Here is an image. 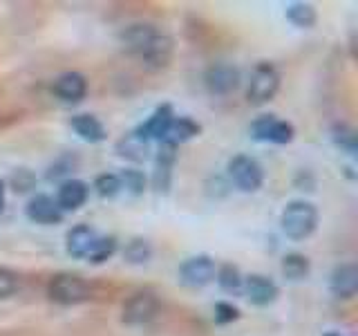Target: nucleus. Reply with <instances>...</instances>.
I'll use <instances>...</instances> for the list:
<instances>
[{"instance_id":"obj_18","label":"nucleus","mask_w":358,"mask_h":336,"mask_svg":"<svg viewBox=\"0 0 358 336\" xmlns=\"http://www.w3.org/2000/svg\"><path fill=\"white\" fill-rule=\"evenodd\" d=\"M72 130L81 137L83 141H90V144H99L108 137L106 132V126L101 123L94 115H76L72 117Z\"/></svg>"},{"instance_id":"obj_16","label":"nucleus","mask_w":358,"mask_h":336,"mask_svg":"<svg viewBox=\"0 0 358 336\" xmlns=\"http://www.w3.org/2000/svg\"><path fill=\"white\" fill-rule=\"evenodd\" d=\"M90 195V186L83 179H67L59 186V193H56V206L61 211H76L81 209Z\"/></svg>"},{"instance_id":"obj_32","label":"nucleus","mask_w":358,"mask_h":336,"mask_svg":"<svg viewBox=\"0 0 358 336\" xmlns=\"http://www.w3.org/2000/svg\"><path fill=\"white\" fill-rule=\"evenodd\" d=\"M327 336H336V334H334V332H329V334H327Z\"/></svg>"},{"instance_id":"obj_31","label":"nucleus","mask_w":358,"mask_h":336,"mask_svg":"<svg viewBox=\"0 0 358 336\" xmlns=\"http://www.w3.org/2000/svg\"><path fill=\"white\" fill-rule=\"evenodd\" d=\"M3 206H5V182L0 179V211H3Z\"/></svg>"},{"instance_id":"obj_28","label":"nucleus","mask_w":358,"mask_h":336,"mask_svg":"<svg viewBox=\"0 0 358 336\" xmlns=\"http://www.w3.org/2000/svg\"><path fill=\"white\" fill-rule=\"evenodd\" d=\"M18 289V276L9 269L0 267V298H7L11 294H16Z\"/></svg>"},{"instance_id":"obj_20","label":"nucleus","mask_w":358,"mask_h":336,"mask_svg":"<svg viewBox=\"0 0 358 336\" xmlns=\"http://www.w3.org/2000/svg\"><path fill=\"white\" fill-rule=\"evenodd\" d=\"M280 269H282V276L287 280H294V283H298V280H305L311 272V262L309 258L305 253H287L282 258V265H280Z\"/></svg>"},{"instance_id":"obj_9","label":"nucleus","mask_w":358,"mask_h":336,"mask_svg":"<svg viewBox=\"0 0 358 336\" xmlns=\"http://www.w3.org/2000/svg\"><path fill=\"white\" fill-rule=\"evenodd\" d=\"M204 83L210 94H217V97L231 94L240 85V70L229 63H215L206 70Z\"/></svg>"},{"instance_id":"obj_6","label":"nucleus","mask_w":358,"mask_h":336,"mask_svg":"<svg viewBox=\"0 0 358 336\" xmlns=\"http://www.w3.org/2000/svg\"><path fill=\"white\" fill-rule=\"evenodd\" d=\"M229 175L233 184L244 193H255L264 184V171L257 160L249 155H235L229 162Z\"/></svg>"},{"instance_id":"obj_5","label":"nucleus","mask_w":358,"mask_h":336,"mask_svg":"<svg viewBox=\"0 0 358 336\" xmlns=\"http://www.w3.org/2000/svg\"><path fill=\"white\" fill-rule=\"evenodd\" d=\"M157 314H159V298L155 291L141 289L123 302L121 309V321L130 325V328H139V325H148Z\"/></svg>"},{"instance_id":"obj_24","label":"nucleus","mask_w":358,"mask_h":336,"mask_svg":"<svg viewBox=\"0 0 358 336\" xmlns=\"http://www.w3.org/2000/svg\"><path fill=\"white\" fill-rule=\"evenodd\" d=\"M117 251V238L115 235H108V238H96L94 246L90 249V255H87V260L90 262H94V265H101V262H106L108 258H112Z\"/></svg>"},{"instance_id":"obj_29","label":"nucleus","mask_w":358,"mask_h":336,"mask_svg":"<svg viewBox=\"0 0 358 336\" xmlns=\"http://www.w3.org/2000/svg\"><path fill=\"white\" fill-rule=\"evenodd\" d=\"M240 318V312L235 305H231V302H217L215 305V323L220 325H227V323H233Z\"/></svg>"},{"instance_id":"obj_10","label":"nucleus","mask_w":358,"mask_h":336,"mask_svg":"<svg viewBox=\"0 0 358 336\" xmlns=\"http://www.w3.org/2000/svg\"><path fill=\"white\" fill-rule=\"evenodd\" d=\"M242 289H244V296L249 298V302H253L255 307L271 305V302H275V298L280 296L278 285L268 276H262V274L246 276L242 283Z\"/></svg>"},{"instance_id":"obj_13","label":"nucleus","mask_w":358,"mask_h":336,"mask_svg":"<svg viewBox=\"0 0 358 336\" xmlns=\"http://www.w3.org/2000/svg\"><path fill=\"white\" fill-rule=\"evenodd\" d=\"M96 238H99V233L92 227H87V224H78V227L67 231L65 249L72 258H76V260H87L90 249L94 246Z\"/></svg>"},{"instance_id":"obj_8","label":"nucleus","mask_w":358,"mask_h":336,"mask_svg":"<svg viewBox=\"0 0 358 336\" xmlns=\"http://www.w3.org/2000/svg\"><path fill=\"white\" fill-rule=\"evenodd\" d=\"M215 272H217L215 260L206 253H199V255L188 258V260L179 267V280H182V285L190 289H201L215 280Z\"/></svg>"},{"instance_id":"obj_3","label":"nucleus","mask_w":358,"mask_h":336,"mask_svg":"<svg viewBox=\"0 0 358 336\" xmlns=\"http://www.w3.org/2000/svg\"><path fill=\"white\" fill-rule=\"evenodd\" d=\"M280 90V72L273 63H257L251 72L249 88H246V101L253 106L268 104Z\"/></svg>"},{"instance_id":"obj_23","label":"nucleus","mask_w":358,"mask_h":336,"mask_svg":"<svg viewBox=\"0 0 358 336\" xmlns=\"http://www.w3.org/2000/svg\"><path fill=\"white\" fill-rule=\"evenodd\" d=\"M215 278H217V285L224 291H229V294H235V291H240L242 289V283H244L240 269L235 267V265H222L217 272H215Z\"/></svg>"},{"instance_id":"obj_12","label":"nucleus","mask_w":358,"mask_h":336,"mask_svg":"<svg viewBox=\"0 0 358 336\" xmlns=\"http://www.w3.org/2000/svg\"><path fill=\"white\" fill-rule=\"evenodd\" d=\"M329 289L336 298L343 300L354 298L358 291V267L354 262H345L336 267L329 278Z\"/></svg>"},{"instance_id":"obj_15","label":"nucleus","mask_w":358,"mask_h":336,"mask_svg":"<svg viewBox=\"0 0 358 336\" xmlns=\"http://www.w3.org/2000/svg\"><path fill=\"white\" fill-rule=\"evenodd\" d=\"M25 213L36 224H59L63 220V211L56 206V200L50 195H34L27 202Z\"/></svg>"},{"instance_id":"obj_26","label":"nucleus","mask_w":358,"mask_h":336,"mask_svg":"<svg viewBox=\"0 0 358 336\" xmlns=\"http://www.w3.org/2000/svg\"><path fill=\"white\" fill-rule=\"evenodd\" d=\"M119 182H121V188H128L130 193L139 195L145 188V175L137 171V168H128V171H123L119 175Z\"/></svg>"},{"instance_id":"obj_19","label":"nucleus","mask_w":358,"mask_h":336,"mask_svg":"<svg viewBox=\"0 0 358 336\" xmlns=\"http://www.w3.org/2000/svg\"><path fill=\"white\" fill-rule=\"evenodd\" d=\"M199 132H201V126L195 119H190V117H175L173 123H171V130H168L164 141H171V144L179 146V144H186L193 137H197Z\"/></svg>"},{"instance_id":"obj_2","label":"nucleus","mask_w":358,"mask_h":336,"mask_svg":"<svg viewBox=\"0 0 358 336\" xmlns=\"http://www.w3.org/2000/svg\"><path fill=\"white\" fill-rule=\"evenodd\" d=\"M280 227L289 240H307L318 227V209L305 200H294L280 216Z\"/></svg>"},{"instance_id":"obj_21","label":"nucleus","mask_w":358,"mask_h":336,"mask_svg":"<svg viewBox=\"0 0 358 336\" xmlns=\"http://www.w3.org/2000/svg\"><path fill=\"white\" fill-rule=\"evenodd\" d=\"M285 14H287V20L291 22V25H296L300 29H311L318 20L316 7L309 5V3H291Z\"/></svg>"},{"instance_id":"obj_22","label":"nucleus","mask_w":358,"mask_h":336,"mask_svg":"<svg viewBox=\"0 0 358 336\" xmlns=\"http://www.w3.org/2000/svg\"><path fill=\"white\" fill-rule=\"evenodd\" d=\"M152 258V246L143 238H132L123 249V260L130 265H145Z\"/></svg>"},{"instance_id":"obj_25","label":"nucleus","mask_w":358,"mask_h":336,"mask_svg":"<svg viewBox=\"0 0 358 336\" xmlns=\"http://www.w3.org/2000/svg\"><path fill=\"white\" fill-rule=\"evenodd\" d=\"M331 137H334V144L338 146V148H343L345 153L350 155H356V132L354 128H350L347 123H336V126L331 128Z\"/></svg>"},{"instance_id":"obj_11","label":"nucleus","mask_w":358,"mask_h":336,"mask_svg":"<svg viewBox=\"0 0 358 336\" xmlns=\"http://www.w3.org/2000/svg\"><path fill=\"white\" fill-rule=\"evenodd\" d=\"M52 92L65 104H78L87 94V78L81 72H63L54 81Z\"/></svg>"},{"instance_id":"obj_14","label":"nucleus","mask_w":358,"mask_h":336,"mask_svg":"<svg viewBox=\"0 0 358 336\" xmlns=\"http://www.w3.org/2000/svg\"><path fill=\"white\" fill-rule=\"evenodd\" d=\"M173 119H175L173 108L168 106V104H164V106L157 108L148 119H145V123H141V126L137 128V132L141 134L143 139H148V141H150V139L164 141V139H166V134H168V130H171Z\"/></svg>"},{"instance_id":"obj_1","label":"nucleus","mask_w":358,"mask_h":336,"mask_svg":"<svg viewBox=\"0 0 358 336\" xmlns=\"http://www.w3.org/2000/svg\"><path fill=\"white\" fill-rule=\"evenodd\" d=\"M121 41L148 70H164L173 61V38L152 22L128 25L121 34Z\"/></svg>"},{"instance_id":"obj_27","label":"nucleus","mask_w":358,"mask_h":336,"mask_svg":"<svg viewBox=\"0 0 358 336\" xmlns=\"http://www.w3.org/2000/svg\"><path fill=\"white\" fill-rule=\"evenodd\" d=\"M94 188L101 197H115L119 190H121V182H119V175L115 173H103L94 179Z\"/></svg>"},{"instance_id":"obj_17","label":"nucleus","mask_w":358,"mask_h":336,"mask_svg":"<svg viewBox=\"0 0 358 336\" xmlns=\"http://www.w3.org/2000/svg\"><path fill=\"white\" fill-rule=\"evenodd\" d=\"M148 144H150L148 139H143L137 130H132V132L126 134V137H121L117 141V153L121 157H126V160H130V162L141 164V162L148 160V153H150Z\"/></svg>"},{"instance_id":"obj_4","label":"nucleus","mask_w":358,"mask_h":336,"mask_svg":"<svg viewBox=\"0 0 358 336\" xmlns=\"http://www.w3.org/2000/svg\"><path fill=\"white\" fill-rule=\"evenodd\" d=\"M90 294L92 289H90L87 280L76 274H56L48 283V296L59 305H78V302L87 300Z\"/></svg>"},{"instance_id":"obj_30","label":"nucleus","mask_w":358,"mask_h":336,"mask_svg":"<svg viewBox=\"0 0 358 336\" xmlns=\"http://www.w3.org/2000/svg\"><path fill=\"white\" fill-rule=\"evenodd\" d=\"M11 184H14V190L25 193V190H29L34 186V175L29 171H25V168H20V171L14 173V177H11Z\"/></svg>"},{"instance_id":"obj_7","label":"nucleus","mask_w":358,"mask_h":336,"mask_svg":"<svg viewBox=\"0 0 358 336\" xmlns=\"http://www.w3.org/2000/svg\"><path fill=\"white\" fill-rule=\"evenodd\" d=\"M251 134L255 141H268V144L285 146V144L294 141L296 128H294V123L278 119L275 115H262L251 123Z\"/></svg>"}]
</instances>
